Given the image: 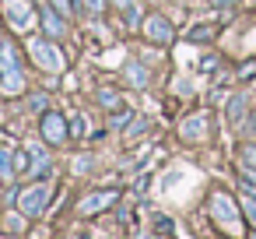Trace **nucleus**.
Returning a JSON list of instances; mask_svg holds the SVG:
<instances>
[{
  "label": "nucleus",
  "mask_w": 256,
  "mask_h": 239,
  "mask_svg": "<svg viewBox=\"0 0 256 239\" xmlns=\"http://www.w3.org/2000/svg\"><path fill=\"white\" fill-rule=\"evenodd\" d=\"M242 162H246L249 169H256V144H246V148H242Z\"/></svg>",
  "instance_id": "f3484780"
},
{
  "label": "nucleus",
  "mask_w": 256,
  "mask_h": 239,
  "mask_svg": "<svg viewBox=\"0 0 256 239\" xmlns=\"http://www.w3.org/2000/svg\"><path fill=\"white\" fill-rule=\"evenodd\" d=\"M242 109H246V95H235V99L228 102V120L238 123V120H242Z\"/></svg>",
  "instance_id": "ddd939ff"
},
{
  "label": "nucleus",
  "mask_w": 256,
  "mask_h": 239,
  "mask_svg": "<svg viewBox=\"0 0 256 239\" xmlns=\"http://www.w3.org/2000/svg\"><path fill=\"white\" fill-rule=\"evenodd\" d=\"M252 71H256V60H252V64H246V67L238 71V78H252Z\"/></svg>",
  "instance_id": "aec40b11"
},
{
  "label": "nucleus",
  "mask_w": 256,
  "mask_h": 239,
  "mask_svg": "<svg viewBox=\"0 0 256 239\" xmlns=\"http://www.w3.org/2000/svg\"><path fill=\"white\" fill-rule=\"evenodd\" d=\"M98 106H102V109H109V113H116V109H120L116 92H98Z\"/></svg>",
  "instance_id": "2eb2a0df"
},
{
  "label": "nucleus",
  "mask_w": 256,
  "mask_h": 239,
  "mask_svg": "<svg viewBox=\"0 0 256 239\" xmlns=\"http://www.w3.org/2000/svg\"><path fill=\"white\" fill-rule=\"evenodd\" d=\"M4 18L11 22L14 32H25V29H32V22H36L28 0H4Z\"/></svg>",
  "instance_id": "39448f33"
},
{
  "label": "nucleus",
  "mask_w": 256,
  "mask_h": 239,
  "mask_svg": "<svg viewBox=\"0 0 256 239\" xmlns=\"http://www.w3.org/2000/svg\"><path fill=\"white\" fill-rule=\"evenodd\" d=\"M70 127H74L78 134H84V120H81V116H74V120H70Z\"/></svg>",
  "instance_id": "412c9836"
},
{
  "label": "nucleus",
  "mask_w": 256,
  "mask_h": 239,
  "mask_svg": "<svg viewBox=\"0 0 256 239\" xmlns=\"http://www.w3.org/2000/svg\"><path fill=\"white\" fill-rule=\"evenodd\" d=\"M126 78H130V81H134L137 88H144V85H148V74L140 71V64H130V71H126Z\"/></svg>",
  "instance_id": "dca6fc26"
},
{
  "label": "nucleus",
  "mask_w": 256,
  "mask_h": 239,
  "mask_svg": "<svg viewBox=\"0 0 256 239\" xmlns=\"http://www.w3.org/2000/svg\"><path fill=\"white\" fill-rule=\"evenodd\" d=\"M42 137H46L50 144H60V141L67 137V127H64V116H60V113H46V116H42Z\"/></svg>",
  "instance_id": "6e6552de"
},
{
  "label": "nucleus",
  "mask_w": 256,
  "mask_h": 239,
  "mask_svg": "<svg viewBox=\"0 0 256 239\" xmlns=\"http://www.w3.org/2000/svg\"><path fill=\"white\" fill-rule=\"evenodd\" d=\"M28 53H32V60H36L42 71H50V74H60V71H64V53H60L50 39H28Z\"/></svg>",
  "instance_id": "f03ea898"
},
{
  "label": "nucleus",
  "mask_w": 256,
  "mask_h": 239,
  "mask_svg": "<svg viewBox=\"0 0 256 239\" xmlns=\"http://www.w3.org/2000/svg\"><path fill=\"white\" fill-rule=\"evenodd\" d=\"M0 85H4V92H22L25 78H22V60L14 53L11 43H0Z\"/></svg>",
  "instance_id": "f257e3e1"
},
{
  "label": "nucleus",
  "mask_w": 256,
  "mask_h": 239,
  "mask_svg": "<svg viewBox=\"0 0 256 239\" xmlns=\"http://www.w3.org/2000/svg\"><path fill=\"white\" fill-rule=\"evenodd\" d=\"M109 4H112L116 11H123L130 25H137V18H140V15H137V0H109Z\"/></svg>",
  "instance_id": "9b49d317"
},
{
  "label": "nucleus",
  "mask_w": 256,
  "mask_h": 239,
  "mask_svg": "<svg viewBox=\"0 0 256 239\" xmlns=\"http://www.w3.org/2000/svg\"><path fill=\"white\" fill-rule=\"evenodd\" d=\"M11 176H14V158H11V151L0 148V179H11Z\"/></svg>",
  "instance_id": "f8f14e48"
},
{
  "label": "nucleus",
  "mask_w": 256,
  "mask_h": 239,
  "mask_svg": "<svg viewBox=\"0 0 256 239\" xmlns=\"http://www.w3.org/2000/svg\"><path fill=\"white\" fill-rule=\"evenodd\" d=\"M214 32H218L214 25H200V29L190 32V39H193V43H207V39H214Z\"/></svg>",
  "instance_id": "4468645a"
},
{
  "label": "nucleus",
  "mask_w": 256,
  "mask_h": 239,
  "mask_svg": "<svg viewBox=\"0 0 256 239\" xmlns=\"http://www.w3.org/2000/svg\"><path fill=\"white\" fill-rule=\"evenodd\" d=\"M242 207H246V218L256 225V197H246V204H242Z\"/></svg>",
  "instance_id": "a211bd4d"
},
{
  "label": "nucleus",
  "mask_w": 256,
  "mask_h": 239,
  "mask_svg": "<svg viewBox=\"0 0 256 239\" xmlns=\"http://www.w3.org/2000/svg\"><path fill=\"white\" fill-rule=\"evenodd\" d=\"M53 8L60 15H74V0H53Z\"/></svg>",
  "instance_id": "6ab92c4d"
},
{
  "label": "nucleus",
  "mask_w": 256,
  "mask_h": 239,
  "mask_svg": "<svg viewBox=\"0 0 256 239\" xmlns=\"http://www.w3.org/2000/svg\"><path fill=\"white\" fill-rule=\"evenodd\" d=\"M50 197H53V186L50 183H36V186L18 193V211L22 214H42L50 207Z\"/></svg>",
  "instance_id": "7ed1b4c3"
},
{
  "label": "nucleus",
  "mask_w": 256,
  "mask_h": 239,
  "mask_svg": "<svg viewBox=\"0 0 256 239\" xmlns=\"http://www.w3.org/2000/svg\"><path fill=\"white\" fill-rule=\"evenodd\" d=\"M42 25H46V36H50V39H60V36H64L60 11H46V15H42Z\"/></svg>",
  "instance_id": "9d476101"
},
{
  "label": "nucleus",
  "mask_w": 256,
  "mask_h": 239,
  "mask_svg": "<svg viewBox=\"0 0 256 239\" xmlns=\"http://www.w3.org/2000/svg\"><path fill=\"white\" fill-rule=\"evenodd\" d=\"M144 36H148L151 43H162V46H165V43H172V36H176V32H172L168 18H162V15H151V18L144 22Z\"/></svg>",
  "instance_id": "0eeeda50"
},
{
  "label": "nucleus",
  "mask_w": 256,
  "mask_h": 239,
  "mask_svg": "<svg viewBox=\"0 0 256 239\" xmlns=\"http://www.w3.org/2000/svg\"><path fill=\"white\" fill-rule=\"evenodd\" d=\"M116 200H120V193H116V190H95V193L81 197L78 211H81V214H98L102 207H109V204H116Z\"/></svg>",
  "instance_id": "423d86ee"
},
{
  "label": "nucleus",
  "mask_w": 256,
  "mask_h": 239,
  "mask_svg": "<svg viewBox=\"0 0 256 239\" xmlns=\"http://www.w3.org/2000/svg\"><path fill=\"white\" fill-rule=\"evenodd\" d=\"M210 214H214V221L221 225V228H228V232H238V207H235V200L228 197V193H214L210 197Z\"/></svg>",
  "instance_id": "20e7f679"
},
{
  "label": "nucleus",
  "mask_w": 256,
  "mask_h": 239,
  "mask_svg": "<svg viewBox=\"0 0 256 239\" xmlns=\"http://www.w3.org/2000/svg\"><path fill=\"white\" fill-rule=\"evenodd\" d=\"M218 8H232V4H238V0H214Z\"/></svg>",
  "instance_id": "5701e85b"
},
{
  "label": "nucleus",
  "mask_w": 256,
  "mask_h": 239,
  "mask_svg": "<svg viewBox=\"0 0 256 239\" xmlns=\"http://www.w3.org/2000/svg\"><path fill=\"white\" fill-rule=\"evenodd\" d=\"M204 134H207V116H204V113L190 116V120H186V127H182V137H186V141H200Z\"/></svg>",
  "instance_id": "1a4fd4ad"
},
{
  "label": "nucleus",
  "mask_w": 256,
  "mask_h": 239,
  "mask_svg": "<svg viewBox=\"0 0 256 239\" xmlns=\"http://www.w3.org/2000/svg\"><path fill=\"white\" fill-rule=\"evenodd\" d=\"M154 239H165V235H154Z\"/></svg>",
  "instance_id": "b1692460"
},
{
  "label": "nucleus",
  "mask_w": 256,
  "mask_h": 239,
  "mask_svg": "<svg viewBox=\"0 0 256 239\" xmlns=\"http://www.w3.org/2000/svg\"><path fill=\"white\" fill-rule=\"evenodd\" d=\"M252 239H256V235H252Z\"/></svg>",
  "instance_id": "393cba45"
},
{
  "label": "nucleus",
  "mask_w": 256,
  "mask_h": 239,
  "mask_svg": "<svg viewBox=\"0 0 256 239\" xmlns=\"http://www.w3.org/2000/svg\"><path fill=\"white\" fill-rule=\"evenodd\" d=\"M88 4V11H102V0H84Z\"/></svg>",
  "instance_id": "4be33fe9"
}]
</instances>
